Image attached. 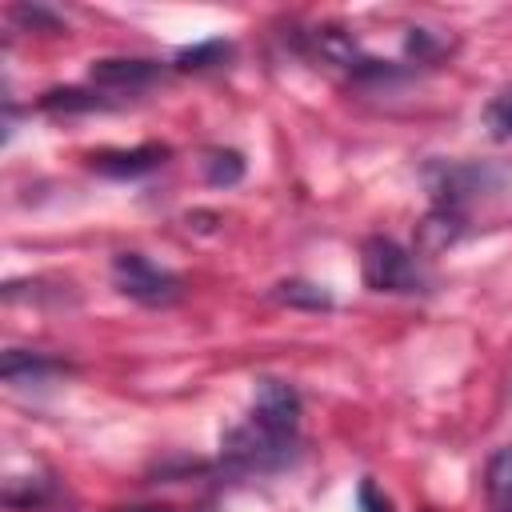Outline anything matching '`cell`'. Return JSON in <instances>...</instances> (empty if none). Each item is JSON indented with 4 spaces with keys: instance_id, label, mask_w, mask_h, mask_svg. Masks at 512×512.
<instances>
[{
    "instance_id": "obj_1",
    "label": "cell",
    "mask_w": 512,
    "mask_h": 512,
    "mask_svg": "<svg viewBox=\"0 0 512 512\" xmlns=\"http://www.w3.org/2000/svg\"><path fill=\"white\" fill-rule=\"evenodd\" d=\"M296 456H300V436L276 432V428L260 424L256 416L240 420L220 440V464H224V472H236V476L280 472V468L296 464Z\"/></svg>"
},
{
    "instance_id": "obj_2",
    "label": "cell",
    "mask_w": 512,
    "mask_h": 512,
    "mask_svg": "<svg viewBox=\"0 0 512 512\" xmlns=\"http://www.w3.org/2000/svg\"><path fill=\"white\" fill-rule=\"evenodd\" d=\"M360 272L364 284L372 292H388V296H416L428 292V272L420 264L416 252H408L404 244H396L392 236H368L360 248Z\"/></svg>"
},
{
    "instance_id": "obj_3",
    "label": "cell",
    "mask_w": 512,
    "mask_h": 512,
    "mask_svg": "<svg viewBox=\"0 0 512 512\" xmlns=\"http://www.w3.org/2000/svg\"><path fill=\"white\" fill-rule=\"evenodd\" d=\"M112 284L120 296L144 304V308H168L184 296V280L144 252H116L112 256Z\"/></svg>"
},
{
    "instance_id": "obj_4",
    "label": "cell",
    "mask_w": 512,
    "mask_h": 512,
    "mask_svg": "<svg viewBox=\"0 0 512 512\" xmlns=\"http://www.w3.org/2000/svg\"><path fill=\"white\" fill-rule=\"evenodd\" d=\"M248 416H256L260 424H268L276 432L300 436V392L288 380L260 376L256 380V392H252V412Z\"/></svg>"
},
{
    "instance_id": "obj_5",
    "label": "cell",
    "mask_w": 512,
    "mask_h": 512,
    "mask_svg": "<svg viewBox=\"0 0 512 512\" xmlns=\"http://www.w3.org/2000/svg\"><path fill=\"white\" fill-rule=\"evenodd\" d=\"M172 156L168 144H140V148H104V152H92L88 156V168L100 172V176H112V180H136V176H148L156 168H164Z\"/></svg>"
},
{
    "instance_id": "obj_6",
    "label": "cell",
    "mask_w": 512,
    "mask_h": 512,
    "mask_svg": "<svg viewBox=\"0 0 512 512\" xmlns=\"http://www.w3.org/2000/svg\"><path fill=\"white\" fill-rule=\"evenodd\" d=\"M164 76V64L160 60H144V56H104V60H92L88 64V80L96 88H128V92H140L148 84H156Z\"/></svg>"
},
{
    "instance_id": "obj_7",
    "label": "cell",
    "mask_w": 512,
    "mask_h": 512,
    "mask_svg": "<svg viewBox=\"0 0 512 512\" xmlns=\"http://www.w3.org/2000/svg\"><path fill=\"white\" fill-rule=\"evenodd\" d=\"M64 372H68V364H64V360H56V356H48V352L8 348V352H4V360H0V376H4V384H12V388L44 384V380L64 376Z\"/></svg>"
},
{
    "instance_id": "obj_8",
    "label": "cell",
    "mask_w": 512,
    "mask_h": 512,
    "mask_svg": "<svg viewBox=\"0 0 512 512\" xmlns=\"http://www.w3.org/2000/svg\"><path fill=\"white\" fill-rule=\"evenodd\" d=\"M464 236V208L452 204H432V212L416 224V248L420 252H444Z\"/></svg>"
},
{
    "instance_id": "obj_9",
    "label": "cell",
    "mask_w": 512,
    "mask_h": 512,
    "mask_svg": "<svg viewBox=\"0 0 512 512\" xmlns=\"http://www.w3.org/2000/svg\"><path fill=\"white\" fill-rule=\"evenodd\" d=\"M272 300L284 304V308H304V312H328L336 300L324 284H312V280H280L272 288Z\"/></svg>"
},
{
    "instance_id": "obj_10",
    "label": "cell",
    "mask_w": 512,
    "mask_h": 512,
    "mask_svg": "<svg viewBox=\"0 0 512 512\" xmlns=\"http://www.w3.org/2000/svg\"><path fill=\"white\" fill-rule=\"evenodd\" d=\"M484 488H488V504L496 512H512V444H504L488 456Z\"/></svg>"
},
{
    "instance_id": "obj_11",
    "label": "cell",
    "mask_w": 512,
    "mask_h": 512,
    "mask_svg": "<svg viewBox=\"0 0 512 512\" xmlns=\"http://www.w3.org/2000/svg\"><path fill=\"white\" fill-rule=\"evenodd\" d=\"M40 108L72 116V112H108L112 100L100 96V92H88V88H52V92L40 96Z\"/></svg>"
},
{
    "instance_id": "obj_12",
    "label": "cell",
    "mask_w": 512,
    "mask_h": 512,
    "mask_svg": "<svg viewBox=\"0 0 512 512\" xmlns=\"http://www.w3.org/2000/svg\"><path fill=\"white\" fill-rule=\"evenodd\" d=\"M228 56H232V44L220 40V36H212V40H200V44L180 48V52H176V68H180V72H204V68L224 64Z\"/></svg>"
},
{
    "instance_id": "obj_13",
    "label": "cell",
    "mask_w": 512,
    "mask_h": 512,
    "mask_svg": "<svg viewBox=\"0 0 512 512\" xmlns=\"http://www.w3.org/2000/svg\"><path fill=\"white\" fill-rule=\"evenodd\" d=\"M204 180L212 188H232L244 180V156L236 148H212L204 152Z\"/></svg>"
},
{
    "instance_id": "obj_14",
    "label": "cell",
    "mask_w": 512,
    "mask_h": 512,
    "mask_svg": "<svg viewBox=\"0 0 512 512\" xmlns=\"http://www.w3.org/2000/svg\"><path fill=\"white\" fill-rule=\"evenodd\" d=\"M484 128L492 140H512V84H504L488 104H484Z\"/></svg>"
},
{
    "instance_id": "obj_15",
    "label": "cell",
    "mask_w": 512,
    "mask_h": 512,
    "mask_svg": "<svg viewBox=\"0 0 512 512\" xmlns=\"http://www.w3.org/2000/svg\"><path fill=\"white\" fill-rule=\"evenodd\" d=\"M12 20L24 24V28H32V32H56L60 28V16L52 8H44V4H16L12 8Z\"/></svg>"
},
{
    "instance_id": "obj_16",
    "label": "cell",
    "mask_w": 512,
    "mask_h": 512,
    "mask_svg": "<svg viewBox=\"0 0 512 512\" xmlns=\"http://www.w3.org/2000/svg\"><path fill=\"white\" fill-rule=\"evenodd\" d=\"M436 52H440V44H436V40H432L424 28H412V32H408V56H416V64L432 60Z\"/></svg>"
},
{
    "instance_id": "obj_17",
    "label": "cell",
    "mask_w": 512,
    "mask_h": 512,
    "mask_svg": "<svg viewBox=\"0 0 512 512\" xmlns=\"http://www.w3.org/2000/svg\"><path fill=\"white\" fill-rule=\"evenodd\" d=\"M356 500H360V512H392V504H388V496L372 484V480H360V492H356Z\"/></svg>"
},
{
    "instance_id": "obj_18",
    "label": "cell",
    "mask_w": 512,
    "mask_h": 512,
    "mask_svg": "<svg viewBox=\"0 0 512 512\" xmlns=\"http://www.w3.org/2000/svg\"><path fill=\"white\" fill-rule=\"evenodd\" d=\"M128 512H172V508H128Z\"/></svg>"
}]
</instances>
